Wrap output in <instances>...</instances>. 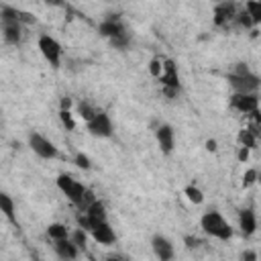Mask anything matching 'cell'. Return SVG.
<instances>
[{
	"instance_id": "cell-6",
	"label": "cell",
	"mask_w": 261,
	"mask_h": 261,
	"mask_svg": "<svg viewBox=\"0 0 261 261\" xmlns=\"http://www.w3.org/2000/svg\"><path fill=\"white\" fill-rule=\"evenodd\" d=\"M39 49L43 53V57L53 65V67H59V61H61V45L49 37V35H41L39 37Z\"/></svg>"
},
{
	"instance_id": "cell-2",
	"label": "cell",
	"mask_w": 261,
	"mask_h": 261,
	"mask_svg": "<svg viewBox=\"0 0 261 261\" xmlns=\"http://www.w3.org/2000/svg\"><path fill=\"white\" fill-rule=\"evenodd\" d=\"M200 224H202L204 232H208V234H212V237H216V239H220V241H228V239L232 237L230 224H228V222L222 218V214L216 212V210H208V212L202 216Z\"/></svg>"
},
{
	"instance_id": "cell-4",
	"label": "cell",
	"mask_w": 261,
	"mask_h": 261,
	"mask_svg": "<svg viewBox=\"0 0 261 261\" xmlns=\"http://www.w3.org/2000/svg\"><path fill=\"white\" fill-rule=\"evenodd\" d=\"M239 8L234 2H220L214 6V24L220 29H228L230 24L237 22Z\"/></svg>"
},
{
	"instance_id": "cell-24",
	"label": "cell",
	"mask_w": 261,
	"mask_h": 261,
	"mask_svg": "<svg viewBox=\"0 0 261 261\" xmlns=\"http://www.w3.org/2000/svg\"><path fill=\"white\" fill-rule=\"evenodd\" d=\"M184 194H186V196H188V200H190V202H194V204H202V200H204L202 190H200V188H196V186H188V188L184 190Z\"/></svg>"
},
{
	"instance_id": "cell-35",
	"label": "cell",
	"mask_w": 261,
	"mask_h": 261,
	"mask_svg": "<svg viewBox=\"0 0 261 261\" xmlns=\"http://www.w3.org/2000/svg\"><path fill=\"white\" fill-rule=\"evenodd\" d=\"M237 157H239V161H247L249 159V149L247 147H241L239 153H237Z\"/></svg>"
},
{
	"instance_id": "cell-27",
	"label": "cell",
	"mask_w": 261,
	"mask_h": 261,
	"mask_svg": "<svg viewBox=\"0 0 261 261\" xmlns=\"http://www.w3.org/2000/svg\"><path fill=\"white\" fill-rule=\"evenodd\" d=\"M149 71H151V75H155V77L159 80V75H161V71H163V59H159V57L151 59V63H149Z\"/></svg>"
},
{
	"instance_id": "cell-18",
	"label": "cell",
	"mask_w": 261,
	"mask_h": 261,
	"mask_svg": "<svg viewBox=\"0 0 261 261\" xmlns=\"http://www.w3.org/2000/svg\"><path fill=\"white\" fill-rule=\"evenodd\" d=\"M86 216L90 218V226H92V222H102V220H106V210H104V204L102 202H92L90 204V208L86 210Z\"/></svg>"
},
{
	"instance_id": "cell-19",
	"label": "cell",
	"mask_w": 261,
	"mask_h": 261,
	"mask_svg": "<svg viewBox=\"0 0 261 261\" xmlns=\"http://www.w3.org/2000/svg\"><path fill=\"white\" fill-rule=\"evenodd\" d=\"M257 137L259 135H255L251 128H243V130H239V143H241V147H247V149H255V145H257Z\"/></svg>"
},
{
	"instance_id": "cell-32",
	"label": "cell",
	"mask_w": 261,
	"mask_h": 261,
	"mask_svg": "<svg viewBox=\"0 0 261 261\" xmlns=\"http://www.w3.org/2000/svg\"><path fill=\"white\" fill-rule=\"evenodd\" d=\"M75 163H77V167H82V169H90V159H88V155H84V153H77V155H75Z\"/></svg>"
},
{
	"instance_id": "cell-25",
	"label": "cell",
	"mask_w": 261,
	"mask_h": 261,
	"mask_svg": "<svg viewBox=\"0 0 261 261\" xmlns=\"http://www.w3.org/2000/svg\"><path fill=\"white\" fill-rule=\"evenodd\" d=\"M237 27H243V29H249V27H253V20H251V16H249V12L243 8V10H239V16H237V22H234Z\"/></svg>"
},
{
	"instance_id": "cell-14",
	"label": "cell",
	"mask_w": 261,
	"mask_h": 261,
	"mask_svg": "<svg viewBox=\"0 0 261 261\" xmlns=\"http://www.w3.org/2000/svg\"><path fill=\"white\" fill-rule=\"evenodd\" d=\"M239 226H241V232L245 237H251L257 228V218H255V212L251 208H243L239 212Z\"/></svg>"
},
{
	"instance_id": "cell-31",
	"label": "cell",
	"mask_w": 261,
	"mask_h": 261,
	"mask_svg": "<svg viewBox=\"0 0 261 261\" xmlns=\"http://www.w3.org/2000/svg\"><path fill=\"white\" fill-rule=\"evenodd\" d=\"M184 243H186V247H188V249H198V247H202V245H204V241H202V239H198V237H186V239H184Z\"/></svg>"
},
{
	"instance_id": "cell-30",
	"label": "cell",
	"mask_w": 261,
	"mask_h": 261,
	"mask_svg": "<svg viewBox=\"0 0 261 261\" xmlns=\"http://www.w3.org/2000/svg\"><path fill=\"white\" fill-rule=\"evenodd\" d=\"M110 43H112V45H114L116 49H126V47H128V35L124 33V35H120V37H116V39H112Z\"/></svg>"
},
{
	"instance_id": "cell-17",
	"label": "cell",
	"mask_w": 261,
	"mask_h": 261,
	"mask_svg": "<svg viewBox=\"0 0 261 261\" xmlns=\"http://www.w3.org/2000/svg\"><path fill=\"white\" fill-rule=\"evenodd\" d=\"M55 253H57L63 261H71V259H75V255H77V247L73 245V241L61 239V241H55Z\"/></svg>"
},
{
	"instance_id": "cell-38",
	"label": "cell",
	"mask_w": 261,
	"mask_h": 261,
	"mask_svg": "<svg viewBox=\"0 0 261 261\" xmlns=\"http://www.w3.org/2000/svg\"><path fill=\"white\" fill-rule=\"evenodd\" d=\"M206 149H208V151H216V141H212V139L206 141Z\"/></svg>"
},
{
	"instance_id": "cell-15",
	"label": "cell",
	"mask_w": 261,
	"mask_h": 261,
	"mask_svg": "<svg viewBox=\"0 0 261 261\" xmlns=\"http://www.w3.org/2000/svg\"><path fill=\"white\" fill-rule=\"evenodd\" d=\"M157 143L165 155H169L173 151V128L169 124H161L157 128Z\"/></svg>"
},
{
	"instance_id": "cell-8",
	"label": "cell",
	"mask_w": 261,
	"mask_h": 261,
	"mask_svg": "<svg viewBox=\"0 0 261 261\" xmlns=\"http://www.w3.org/2000/svg\"><path fill=\"white\" fill-rule=\"evenodd\" d=\"M88 130L94 137H110L112 135V120L106 112L98 110V114L88 122Z\"/></svg>"
},
{
	"instance_id": "cell-1",
	"label": "cell",
	"mask_w": 261,
	"mask_h": 261,
	"mask_svg": "<svg viewBox=\"0 0 261 261\" xmlns=\"http://www.w3.org/2000/svg\"><path fill=\"white\" fill-rule=\"evenodd\" d=\"M57 186H59V190L80 208V212H86L88 208H90V204L92 202H96V198H94V194L90 192V190H86L80 181H75L71 175H65V173H61L59 177H57Z\"/></svg>"
},
{
	"instance_id": "cell-39",
	"label": "cell",
	"mask_w": 261,
	"mask_h": 261,
	"mask_svg": "<svg viewBox=\"0 0 261 261\" xmlns=\"http://www.w3.org/2000/svg\"><path fill=\"white\" fill-rule=\"evenodd\" d=\"M259 181H261V175H259Z\"/></svg>"
},
{
	"instance_id": "cell-33",
	"label": "cell",
	"mask_w": 261,
	"mask_h": 261,
	"mask_svg": "<svg viewBox=\"0 0 261 261\" xmlns=\"http://www.w3.org/2000/svg\"><path fill=\"white\" fill-rule=\"evenodd\" d=\"M232 73H237V75H247V73H251V69L247 67V63H237Z\"/></svg>"
},
{
	"instance_id": "cell-37",
	"label": "cell",
	"mask_w": 261,
	"mask_h": 261,
	"mask_svg": "<svg viewBox=\"0 0 261 261\" xmlns=\"http://www.w3.org/2000/svg\"><path fill=\"white\" fill-rule=\"evenodd\" d=\"M69 104H71L69 98H61V110H69Z\"/></svg>"
},
{
	"instance_id": "cell-9",
	"label": "cell",
	"mask_w": 261,
	"mask_h": 261,
	"mask_svg": "<svg viewBox=\"0 0 261 261\" xmlns=\"http://www.w3.org/2000/svg\"><path fill=\"white\" fill-rule=\"evenodd\" d=\"M230 106L243 114H251L259 110V100L255 94H232L230 96Z\"/></svg>"
},
{
	"instance_id": "cell-10",
	"label": "cell",
	"mask_w": 261,
	"mask_h": 261,
	"mask_svg": "<svg viewBox=\"0 0 261 261\" xmlns=\"http://www.w3.org/2000/svg\"><path fill=\"white\" fill-rule=\"evenodd\" d=\"M98 31H100V35L108 37L110 41L116 39V37H120V35H124V27H122L118 14H108V18H104V20L100 22Z\"/></svg>"
},
{
	"instance_id": "cell-40",
	"label": "cell",
	"mask_w": 261,
	"mask_h": 261,
	"mask_svg": "<svg viewBox=\"0 0 261 261\" xmlns=\"http://www.w3.org/2000/svg\"><path fill=\"white\" fill-rule=\"evenodd\" d=\"M92 261H94V259H92Z\"/></svg>"
},
{
	"instance_id": "cell-12",
	"label": "cell",
	"mask_w": 261,
	"mask_h": 261,
	"mask_svg": "<svg viewBox=\"0 0 261 261\" xmlns=\"http://www.w3.org/2000/svg\"><path fill=\"white\" fill-rule=\"evenodd\" d=\"M151 247H153L155 255L159 257V261H169L173 257V245L163 234H155L153 241H151Z\"/></svg>"
},
{
	"instance_id": "cell-26",
	"label": "cell",
	"mask_w": 261,
	"mask_h": 261,
	"mask_svg": "<svg viewBox=\"0 0 261 261\" xmlns=\"http://www.w3.org/2000/svg\"><path fill=\"white\" fill-rule=\"evenodd\" d=\"M59 118H61V122H63V126L67 130H73L75 128V120H73V116H71L69 110H59Z\"/></svg>"
},
{
	"instance_id": "cell-34",
	"label": "cell",
	"mask_w": 261,
	"mask_h": 261,
	"mask_svg": "<svg viewBox=\"0 0 261 261\" xmlns=\"http://www.w3.org/2000/svg\"><path fill=\"white\" fill-rule=\"evenodd\" d=\"M239 261H257V253L255 251H243Z\"/></svg>"
},
{
	"instance_id": "cell-13",
	"label": "cell",
	"mask_w": 261,
	"mask_h": 261,
	"mask_svg": "<svg viewBox=\"0 0 261 261\" xmlns=\"http://www.w3.org/2000/svg\"><path fill=\"white\" fill-rule=\"evenodd\" d=\"M0 16H2V22H35V16L20 12L14 6H6V4L0 8Z\"/></svg>"
},
{
	"instance_id": "cell-28",
	"label": "cell",
	"mask_w": 261,
	"mask_h": 261,
	"mask_svg": "<svg viewBox=\"0 0 261 261\" xmlns=\"http://www.w3.org/2000/svg\"><path fill=\"white\" fill-rule=\"evenodd\" d=\"M71 241H73V245L77 247V249H84L86 247V232L80 228V230H75L73 232V237H71Z\"/></svg>"
},
{
	"instance_id": "cell-5",
	"label": "cell",
	"mask_w": 261,
	"mask_h": 261,
	"mask_svg": "<svg viewBox=\"0 0 261 261\" xmlns=\"http://www.w3.org/2000/svg\"><path fill=\"white\" fill-rule=\"evenodd\" d=\"M228 84L234 90V94H255V90L261 86V80L255 73H247V75L228 73Z\"/></svg>"
},
{
	"instance_id": "cell-36",
	"label": "cell",
	"mask_w": 261,
	"mask_h": 261,
	"mask_svg": "<svg viewBox=\"0 0 261 261\" xmlns=\"http://www.w3.org/2000/svg\"><path fill=\"white\" fill-rule=\"evenodd\" d=\"M106 261H128V259H126L124 255H116V253H114V255H108Z\"/></svg>"
},
{
	"instance_id": "cell-22",
	"label": "cell",
	"mask_w": 261,
	"mask_h": 261,
	"mask_svg": "<svg viewBox=\"0 0 261 261\" xmlns=\"http://www.w3.org/2000/svg\"><path fill=\"white\" fill-rule=\"evenodd\" d=\"M0 206H2V212L6 214V218L14 220V204H12L8 194H0Z\"/></svg>"
},
{
	"instance_id": "cell-7",
	"label": "cell",
	"mask_w": 261,
	"mask_h": 261,
	"mask_svg": "<svg viewBox=\"0 0 261 261\" xmlns=\"http://www.w3.org/2000/svg\"><path fill=\"white\" fill-rule=\"evenodd\" d=\"M29 145H31V149H33L39 157H43V159H53V157H57V147H55L51 141H47L45 137H41L39 133H31V135H29Z\"/></svg>"
},
{
	"instance_id": "cell-3",
	"label": "cell",
	"mask_w": 261,
	"mask_h": 261,
	"mask_svg": "<svg viewBox=\"0 0 261 261\" xmlns=\"http://www.w3.org/2000/svg\"><path fill=\"white\" fill-rule=\"evenodd\" d=\"M159 82L163 84V92L167 98H173L179 90V75L175 69V63L171 59H163V71L159 75Z\"/></svg>"
},
{
	"instance_id": "cell-23",
	"label": "cell",
	"mask_w": 261,
	"mask_h": 261,
	"mask_svg": "<svg viewBox=\"0 0 261 261\" xmlns=\"http://www.w3.org/2000/svg\"><path fill=\"white\" fill-rule=\"evenodd\" d=\"M77 112L82 114V118H84L86 122H90V120L98 114V110H96V108H92L88 102H80V104H77Z\"/></svg>"
},
{
	"instance_id": "cell-16",
	"label": "cell",
	"mask_w": 261,
	"mask_h": 261,
	"mask_svg": "<svg viewBox=\"0 0 261 261\" xmlns=\"http://www.w3.org/2000/svg\"><path fill=\"white\" fill-rule=\"evenodd\" d=\"M2 33H4V41L8 45H18L22 39L20 22H2Z\"/></svg>"
},
{
	"instance_id": "cell-29",
	"label": "cell",
	"mask_w": 261,
	"mask_h": 261,
	"mask_svg": "<svg viewBox=\"0 0 261 261\" xmlns=\"http://www.w3.org/2000/svg\"><path fill=\"white\" fill-rule=\"evenodd\" d=\"M257 179H259V173H257L255 169H249V171L243 175V186H245V188H249V186H251V184H255Z\"/></svg>"
},
{
	"instance_id": "cell-21",
	"label": "cell",
	"mask_w": 261,
	"mask_h": 261,
	"mask_svg": "<svg viewBox=\"0 0 261 261\" xmlns=\"http://www.w3.org/2000/svg\"><path fill=\"white\" fill-rule=\"evenodd\" d=\"M245 10L249 12L253 24H261V2H247Z\"/></svg>"
},
{
	"instance_id": "cell-20",
	"label": "cell",
	"mask_w": 261,
	"mask_h": 261,
	"mask_svg": "<svg viewBox=\"0 0 261 261\" xmlns=\"http://www.w3.org/2000/svg\"><path fill=\"white\" fill-rule=\"evenodd\" d=\"M47 234L53 239V241H61V239H67V226L59 224V222H53L47 226Z\"/></svg>"
},
{
	"instance_id": "cell-11",
	"label": "cell",
	"mask_w": 261,
	"mask_h": 261,
	"mask_svg": "<svg viewBox=\"0 0 261 261\" xmlns=\"http://www.w3.org/2000/svg\"><path fill=\"white\" fill-rule=\"evenodd\" d=\"M90 232H92V237H94L98 243H102V245H112V243L116 241L114 230L110 228V224H108L106 220H102V222H92Z\"/></svg>"
}]
</instances>
